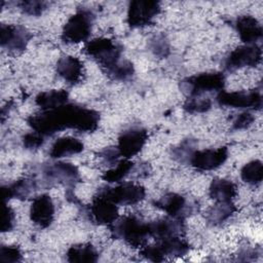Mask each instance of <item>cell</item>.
I'll return each instance as SVG.
<instances>
[{
  "label": "cell",
  "instance_id": "30bf717a",
  "mask_svg": "<svg viewBox=\"0 0 263 263\" xmlns=\"http://www.w3.org/2000/svg\"><path fill=\"white\" fill-rule=\"evenodd\" d=\"M262 51L257 44H246L233 49L225 60V69L233 71L242 67H255L261 62Z\"/></svg>",
  "mask_w": 263,
  "mask_h": 263
},
{
  "label": "cell",
  "instance_id": "2e32d148",
  "mask_svg": "<svg viewBox=\"0 0 263 263\" xmlns=\"http://www.w3.org/2000/svg\"><path fill=\"white\" fill-rule=\"evenodd\" d=\"M47 180L55 181L65 185H74L79 180V172L72 163L57 162L44 170Z\"/></svg>",
  "mask_w": 263,
  "mask_h": 263
},
{
  "label": "cell",
  "instance_id": "d6986e66",
  "mask_svg": "<svg viewBox=\"0 0 263 263\" xmlns=\"http://www.w3.org/2000/svg\"><path fill=\"white\" fill-rule=\"evenodd\" d=\"M82 63L78 58L65 55L57 63L58 74L69 84H76L82 77Z\"/></svg>",
  "mask_w": 263,
  "mask_h": 263
},
{
  "label": "cell",
  "instance_id": "ac0fdd59",
  "mask_svg": "<svg viewBox=\"0 0 263 263\" xmlns=\"http://www.w3.org/2000/svg\"><path fill=\"white\" fill-rule=\"evenodd\" d=\"M149 235L157 240L172 236H179L183 230V219L168 218L148 223Z\"/></svg>",
  "mask_w": 263,
  "mask_h": 263
},
{
  "label": "cell",
  "instance_id": "f1b7e54d",
  "mask_svg": "<svg viewBox=\"0 0 263 263\" xmlns=\"http://www.w3.org/2000/svg\"><path fill=\"white\" fill-rule=\"evenodd\" d=\"M20 8L27 14L30 15H39L46 8L47 3L44 1H36V0H25L17 2Z\"/></svg>",
  "mask_w": 263,
  "mask_h": 263
},
{
  "label": "cell",
  "instance_id": "d4e9b609",
  "mask_svg": "<svg viewBox=\"0 0 263 263\" xmlns=\"http://www.w3.org/2000/svg\"><path fill=\"white\" fill-rule=\"evenodd\" d=\"M34 187V182L28 179L18 180L10 185L2 187V198L6 202L11 198H25Z\"/></svg>",
  "mask_w": 263,
  "mask_h": 263
},
{
  "label": "cell",
  "instance_id": "9a60e30c",
  "mask_svg": "<svg viewBox=\"0 0 263 263\" xmlns=\"http://www.w3.org/2000/svg\"><path fill=\"white\" fill-rule=\"evenodd\" d=\"M30 218L32 222L41 227H48L54 218V205L49 195L41 194L37 196L30 209Z\"/></svg>",
  "mask_w": 263,
  "mask_h": 263
},
{
  "label": "cell",
  "instance_id": "3957f363",
  "mask_svg": "<svg viewBox=\"0 0 263 263\" xmlns=\"http://www.w3.org/2000/svg\"><path fill=\"white\" fill-rule=\"evenodd\" d=\"M111 231L116 238L124 240L132 247H143L149 235L148 223L135 216H125L111 225Z\"/></svg>",
  "mask_w": 263,
  "mask_h": 263
},
{
  "label": "cell",
  "instance_id": "e0dca14e",
  "mask_svg": "<svg viewBox=\"0 0 263 263\" xmlns=\"http://www.w3.org/2000/svg\"><path fill=\"white\" fill-rule=\"evenodd\" d=\"M235 28L241 41L246 44H256L262 37V27L258 20L252 15H240L235 21Z\"/></svg>",
  "mask_w": 263,
  "mask_h": 263
},
{
  "label": "cell",
  "instance_id": "8992f818",
  "mask_svg": "<svg viewBox=\"0 0 263 263\" xmlns=\"http://www.w3.org/2000/svg\"><path fill=\"white\" fill-rule=\"evenodd\" d=\"M184 84L189 96L196 98L205 91H222L225 84V77L220 72L201 73L186 78Z\"/></svg>",
  "mask_w": 263,
  "mask_h": 263
},
{
  "label": "cell",
  "instance_id": "836d02e7",
  "mask_svg": "<svg viewBox=\"0 0 263 263\" xmlns=\"http://www.w3.org/2000/svg\"><path fill=\"white\" fill-rule=\"evenodd\" d=\"M151 49L154 51L155 54L160 55V57H166L170 51L167 42L161 36H157L152 40Z\"/></svg>",
  "mask_w": 263,
  "mask_h": 263
},
{
  "label": "cell",
  "instance_id": "7402d4cb",
  "mask_svg": "<svg viewBox=\"0 0 263 263\" xmlns=\"http://www.w3.org/2000/svg\"><path fill=\"white\" fill-rule=\"evenodd\" d=\"M83 144L75 138L64 137L58 139L51 146L49 155L51 158H61L82 152Z\"/></svg>",
  "mask_w": 263,
  "mask_h": 263
},
{
  "label": "cell",
  "instance_id": "4316f807",
  "mask_svg": "<svg viewBox=\"0 0 263 263\" xmlns=\"http://www.w3.org/2000/svg\"><path fill=\"white\" fill-rule=\"evenodd\" d=\"M134 166V163L128 160V158H124L121 161H119L116 166L113 168L107 171L102 176L103 180L109 183H117L120 182L122 179H124L129 172L132 171Z\"/></svg>",
  "mask_w": 263,
  "mask_h": 263
},
{
  "label": "cell",
  "instance_id": "d6a6232c",
  "mask_svg": "<svg viewBox=\"0 0 263 263\" xmlns=\"http://www.w3.org/2000/svg\"><path fill=\"white\" fill-rule=\"evenodd\" d=\"M44 137L38 133H28L23 137V144L27 149H36L42 146Z\"/></svg>",
  "mask_w": 263,
  "mask_h": 263
},
{
  "label": "cell",
  "instance_id": "e575fe53",
  "mask_svg": "<svg viewBox=\"0 0 263 263\" xmlns=\"http://www.w3.org/2000/svg\"><path fill=\"white\" fill-rule=\"evenodd\" d=\"M254 121V116L250 112L240 113L233 121V128L234 129H242L249 127Z\"/></svg>",
  "mask_w": 263,
  "mask_h": 263
},
{
  "label": "cell",
  "instance_id": "484cf974",
  "mask_svg": "<svg viewBox=\"0 0 263 263\" xmlns=\"http://www.w3.org/2000/svg\"><path fill=\"white\" fill-rule=\"evenodd\" d=\"M240 177L242 181L251 185L260 184L263 178V165L260 160H252L246 163L241 171Z\"/></svg>",
  "mask_w": 263,
  "mask_h": 263
},
{
  "label": "cell",
  "instance_id": "7c38bea8",
  "mask_svg": "<svg viewBox=\"0 0 263 263\" xmlns=\"http://www.w3.org/2000/svg\"><path fill=\"white\" fill-rule=\"evenodd\" d=\"M228 157V150L226 147L217 149H205L193 151L188 161L198 171H212L221 166Z\"/></svg>",
  "mask_w": 263,
  "mask_h": 263
},
{
  "label": "cell",
  "instance_id": "603a6c76",
  "mask_svg": "<svg viewBox=\"0 0 263 263\" xmlns=\"http://www.w3.org/2000/svg\"><path fill=\"white\" fill-rule=\"evenodd\" d=\"M69 95L64 89H52L40 92L35 98V103L44 111L59 108L68 104Z\"/></svg>",
  "mask_w": 263,
  "mask_h": 263
},
{
  "label": "cell",
  "instance_id": "1f68e13d",
  "mask_svg": "<svg viewBox=\"0 0 263 263\" xmlns=\"http://www.w3.org/2000/svg\"><path fill=\"white\" fill-rule=\"evenodd\" d=\"M14 212L12 209L4 202L3 205V218H2V224H1V231L7 232L10 231L14 226Z\"/></svg>",
  "mask_w": 263,
  "mask_h": 263
},
{
  "label": "cell",
  "instance_id": "ffe728a7",
  "mask_svg": "<svg viewBox=\"0 0 263 263\" xmlns=\"http://www.w3.org/2000/svg\"><path fill=\"white\" fill-rule=\"evenodd\" d=\"M154 204L164 211L170 217L183 219V214L186 209V199L178 193H167L156 200Z\"/></svg>",
  "mask_w": 263,
  "mask_h": 263
},
{
  "label": "cell",
  "instance_id": "6da1fadb",
  "mask_svg": "<svg viewBox=\"0 0 263 263\" xmlns=\"http://www.w3.org/2000/svg\"><path fill=\"white\" fill-rule=\"evenodd\" d=\"M27 121L36 133L45 137L68 128L78 132H93L99 125L100 114L92 109L66 104L32 115Z\"/></svg>",
  "mask_w": 263,
  "mask_h": 263
},
{
  "label": "cell",
  "instance_id": "277c9868",
  "mask_svg": "<svg viewBox=\"0 0 263 263\" xmlns=\"http://www.w3.org/2000/svg\"><path fill=\"white\" fill-rule=\"evenodd\" d=\"M189 251V243L180 236L158 239L155 245L143 246L141 254L144 258L159 262L168 256H184Z\"/></svg>",
  "mask_w": 263,
  "mask_h": 263
},
{
  "label": "cell",
  "instance_id": "7a4b0ae2",
  "mask_svg": "<svg viewBox=\"0 0 263 263\" xmlns=\"http://www.w3.org/2000/svg\"><path fill=\"white\" fill-rule=\"evenodd\" d=\"M84 52L92 58L108 75L122 62L121 47L113 40L105 37L87 41L84 46Z\"/></svg>",
  "mask_w": 263,
  "mask_h": 263
},
{
  "label": "cell",
  "instance_id": "5b68a950",
  "mask_svg": "<svg viewBox=\"0 0 263 263\" xmlns=\"http://www.w3.org/2000/svg\"><path fill=\"white\" fill-rule=\"evenodd\" d=\"M93 14L87 9H80L69 17L62 31L66 43H79L87 40L92 27Z\"/></svg>",
  "mask_w": 263,
  "mask_h": 263
},
{
  "label": "cell",
  "instance_id": "5bb4252c",
  "mask_svg": "<svg viewBox=\"0 0 263 263\" xmlns=\"http://www.w3.org/2000/svg\"><path fill=\"white\" fill-rule=\"evenodd\" d=\"M30 33L23 27L14 25H1L0 43L2 47L11 51L24 50L30 40Z\"/></svg>",
  "mask_w": 263,
  "mask_h": 263
},
{
  "label": "cell",
  "instance_id": "f546056e",
  "mask_svg": "<svg viewBox=\"0 0 263 263\" xmlns=\"http://www.w3.org/2000/svg\"><path fill=\"white\" fill-rule=\"evenodd\" d=\"M212 106L209 99L191 98L184 104V109L189 113H200L208 111Z\"/></svg>",
  "mask_w": 263,
  "mask_h": 263
},
{
  "label": "cell",
  "instance_id": "52a82bcc",
  "mask_svg": "<svg viewBox=\"0 0 263 263\" xmlns=\"http://www.w3.org/2000/svg\"><path fill=\"white\" fill-rule=\"evenodd\" d=\"M160 12V4L151 0L132 1L127 9V24L132 28H141L149 25Z\"/></svg>",
  "mask_w": 263,
  "mask_h": 263
},
{
  "label": "cell",
  "instance_id": "ba28073f",
  "mask_svg": "<svg viewBox=\"0 0 263 263\" xmlns=\"http://www.w3.org/2000/svg\"><path fill=\"white\" fill-rule=\"evenodd\" d=\"M90 220L98 225L111 226L118 219L117 204L100 191L93 196L88 209Z\"/></svg>",
  "mask_w": 263,
  "mask_h": 263
},
{
  "label": "cell",
  "instance_id": "4fadbf2b",
  "mask_svg": "<svg viewBox=\"0 0 263 263\" xmlns=\"http://www.w3.org/2000/svg\"><path fill=\"white\" fill-rule=\"evenodd\" d=\"M148 140V133L141 127L124 130L118 138L117 151L120 156L129 158L138 154Z\"/></svg>",
  "mask_w": 263,
  "mask_h": 263
},
{
  "label": "cell",
  "instance_id": "8fae6325",
  "mask_svg": "<svg viewBox=\"0 0 263 263\" xmlns=\"http://www.w3.org/2000/svg\"><path fill=\"white\" fill-rule=\"evenodd\" d=\"M219 105L231 108L261 109L262 96L259 90L246 91H220L216 98Z\"/></svg>",
  "mask_w": 263,
  "mask_h": 263
},
{
  "label": "cell",
  "instance_id": "cb8c5ba5",
  "mask_svg": "<svg viewBox=\"0 0 263 263\" xmlns=\"http://www.w3.org/2000/svg\"><path fill=\"white\" fill-rule=\"evenodd\" d=\"M67 260L77 263H92L97 262L99 254L96 249L89 243L74 245L67 251Z\"/></svg>",
  "mask_w": 263,
  "mask_h": 263
},
{
  "label": "cell",
  "instance_id": "83f0119b",
  "mask_svg": "<svg viewBox=\"0 0 263 263\" xmlns=\"http://www.w3.org/2000/svg\"><path fill=\"white\" fill-rule=\"evenodd\" d=\"M235 211L232 202H217L213 211L210 213V219L212 222L219 223L228 219Z\"/></svg>",
  "mask_w": 263,
  "mask_h": 263
},
{
  "label": "cell",
  "instance_id": "44dd1931",
  "mask_svg": "<svg viewBox=\"0 0 263 263\" xmlns=\"http://www.w3.org/2000/svg\"><path fill=\"white\" fill-rule=\"evenodd\" d=\"M210 196L217 202H232L237 189L233 182L225 179H215L209 188Z\"/></svg>",
  "mask_w": 263,
  "mask_h": 263
},
{
  "label": "cell",
  "instance_id": "9c48e42d",
  "mask_svg": "<svg viewBox=\"0 0 263 263\" xmlns=\"http://www.w3.org/2000/svg\"><path fill=\"white\" fill-rule=\"evenodd\" d=\"M115 204H135L144 199L146 192L143 186L135 183H121L115 187L100 191Z\"/></svg>",
  "mask_w": 263,
  "mask_h": 263
},
{
  "label": "cell",
  "instance_id": "4dcf8cb0",
  "mask_svg": "<svg viewBox=\"0 0 263 263\" xmlns=\"http://www.w3.org/2000/svg\"><path fill=\"white\" fill-rule=\"evenodd\" d=\"M22 260V252L17 247L2 246L0 248V262L14 263Z\"/></svg>",
  "mask_w": 263,
  "mask_h": 263
}]
</instances>
